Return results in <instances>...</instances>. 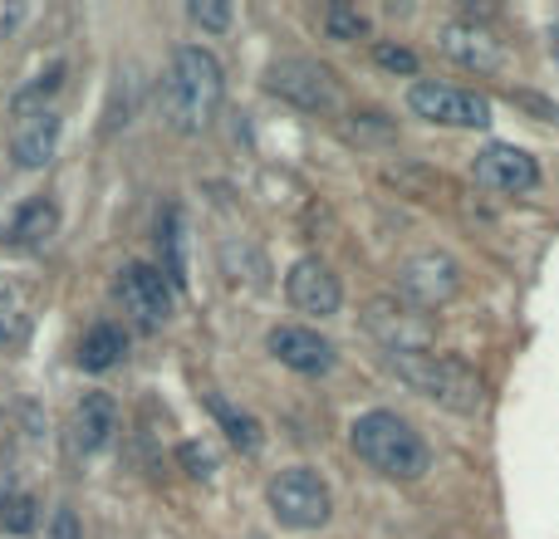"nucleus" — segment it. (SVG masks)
<instances>
[{
    "mask_svg": "<svg viewBox=\"0 0 559 539\" xmlns=\"http://www.w3.org/2000/svg\"><path fill=\"white\" fill-rule=\"evenodd\" d=\"M222 98H226V74H222V64H216L212 49H202V45L177 49L173 64H167V74H163V88H157L163 123L182 137L206 133L212 118L222 113Z\"/></svg>",
    "mask_w": 559,
    "mask_h": 539,
    "instance_id": "obj_1",
    "label": "nucleus"
},
{
    "mask_svg": "<svg viewBox=\"0 0 559 539\" xmlns=\"http://www.w3.org/2000/svg\"><path fill=\"white\" fill-rule=\"evenodd\" d=\"M348 442H354L358 462H368L378 476H388V481H423V476L432 471V452H427V442L413 432V422H403L397 412H383V407L354 417Z\"/></svg>",
    "mask_w": 559,
    "mask_h": 539,
    "instance_id": "obj_2",
    "label": "nucleus"
},
{
    "mask_svg": "<svg viewBox=\"0 0 559 539\" xmlns=\"http://www.w3.org/2000/svg\"><path fill=\"white\" fill-rule=\"evenodd\" d=\"M388 373H397V383H407L417 397L447 407L456 417H472L486 407V383L476 378V368H466L452 354H388Z\"/></svg>",
    "mask_w": 559,
    "mask_h": 539,
    "instance_id": "obj_3",
    "label": "nucleus"
},
{
    "mask_svg": "<svg viewBox=\"0 0 559 539\" xmlns=\"http://www.w3.org/2000/svg\"><path fill=\"white\" fill-rule=\"evenodd\" d=\"M265 501H271V515L289 530H319L334 515V495H329L324 476L314 466H289L280 471L271 486H265Z\"/></svg>",
    "mask_w": 559,
    "mask_h": 539,
    "instance_id": "obj_4",
    "label": "nucleus"
},
{
    "mask_svg": "<svg viewBox=\"0 0 559 539\" xmlns=\"http://www.w3.org/2000/svg\"><path fill=\"white\" fill-rule=\"evenodd\" d=\"M407 113L437 128H486L491 123V98L476 88L437 84V79H417L407 88Z\"/></svg>",
    "mask_w": 559,
    "mask_h": 539,
    "instance_id": "obj_5",
    "label": "nucleus"
},
{
    "mask_svg": "<svg viewBox=\"0 0 559 539\" xmlns=\"http://www.w3.org/2000/svg\"><path fill=\"white\" fill-rule=\"evenodd\" d=\"M265 88L305 113H334L338 108V79L319 59H275L265 69Z\"/></svg>",
    "mask_w": 559,
    "mask_h": 539,
    "instance_id": "obj_6",
    "label": "nucleus"
},
{
    "mask_svg": "<svg viewBox=\"0 0 559 539\" xmlns=\"http://www.w3.org/2000/svg\"><path fill=\"white\" fill-rule=\"evenodd\" d=\"M397 295L413 309H442L462 295V265L447 251H417L397 265Z\"/></svg>",
    "mask_w": 559,
    "mask_h": 539,
    "instance_id": "obj_7",
    "label": "nucleus"
},
{
    "mask_svg": "<svg viewBox=\"0 0 559 539\" xmlns=\"http://www.w3.org/2000/svg\"><path fill=\"white\" fill-rule=\"evenodd\" d=\"M364 328L373 338H383L388 354H427L432 348V319L413 304H397V299H373L364 309Z\"/></svg>",
    "mask_w": 559,
    "mask_h": 539,
    "instance_id": "obj_8",
    "label": "nucleus"
},
{
    "mask_svg": "<svg viewBox=\"0 0 559 539\" xmlns=\"http://www.w3.org/2000/svg\"><path fill=\"white\" fill-rule=\"evenodd\" d=\"M173 295L177 289L167 285V275L157 265L128 261L118 270V299H123L128 314H133L143 328H163L167 319H173Z\"/></svg>",
    "mask_w": 559,
    "mask_h": 539,
    "instance_id": "obj_9",
    "label": "nucleus"
},
{
    "mask_svg": "<svg viewBox=\"0 0 559 539\" xmlns=\"http://www.w3.org/2000/svg\"><path fill=\"white\" fill-rule=\"evenodd\" d=\"M472 177L486 187V192H501V196H521V192H535V187H540L535 157L521 153V147H511V143L481 147L472 163Z\"/></svg>",
    "mask_w": 559,
    "mask_h": 539,
    "instance_id": "obj_10",
    "label": "nucleus"
},
{
    "mask_svg": "<svg viewBox=\"0 0 559 539\" xmlns=\"http://www.w3.org/2000/svg\"><path fill=\"white\" fill-rule=\"evenodd\" d=\"M285 295H289V304H295L299 314H314V319L338 314V304H344V285H338V275L319 261V255H305V261L289 265Z\"/></svg>",
    "mask_w": 559,
    "mask_h": 539,
    "instance_id": "obj_11",
    "label": "nucleus"
},
{
    "mask_svg": "<svg viewBox=\"0 0 559 539\" xmlns=\"http://www.w3.org/2000/svg\"><path fill=\"white\" fill-rule=\"evenodd\" d=\"M265 348H271L289 373L319 378L334 368V344H329L319 328H305V324H275L271 334H265Z\"/></svg>",
    "mask_w": 559,
    "mask_h": 539,
    "instance_id": "obj_12",
    "label": "nucleus"
},
{
    "mask_svg": "<svg viewBox=\"0 0 559 539\" xmlns=\"http://www.w3.org/2000/svg\"><path fill=\"white\" fill-rule=\"evenodd\" d=\"M437 49H442L447 59H456L462 69H476V74H496V69L506 64L501 39H496L491 29H481L476 20H447V25L437 29Z\"/></svg>",
    "mask_w": 559,
    "mask_h": 539,
    "instance_id": "obj_13",
    "label": "nucleus"
},
{
    "mask_svg": "<svg viewBox=\"0 0 559 539\" xmlns=\"http://www.w3.org/2000/svg\"><path fill=\"white\" fill-rule=\"evenodd\" d=\"M69 432H74L79 452H104V446L114 442V432H118V403L108 393H84L79 397V407H74Z\"/></svg>",
    "mask_w": 559,
    "mask_h": 539,
    "instance_id": "obj_14",
    "label": "nucleus"
},
{
    "mask_svg": "<svg viewBox=\"0 0 559 539\" xmlns=\"http://www.w3.org/2000/svg\"><path fill=\"white\" fill-rule=\"evenodd\" d=\"M59 128H64V118L49 108V113H35V118H25L20 123V133H15V143H10V153H15V163L25 167V172H35V167H45L49 157H55V147H59Z\"/></svg>",
    "mask_w": 559,
    "mask_h": 539,
    "instance_id": "obj_15",
    "label": "nucleus"
},
{
    "mask_svg": "<svg viewBox=\"0 0 559 539\" xmlns=\"http://www.w3.org/2000/svg\"><path fill=\"white\" fill-rule=\"evenodd\" d=\"M157 255H163V275L173 289L187 285V216L177 202L163 206V216H157Z\"/></svg>",
    "mask_w": 559,
    "mask_h": 539,
    "instance_id": "obj_16",
    "label": "nucleus"
},
{
    "mask_svg": "<svg viewBox=\"0 0 559 539\" xmlns=\"http://www.w3.org/2000/svg\"><path fill=\"white\" fill-rule=\"evenodd\" d=\"M128 354V334L118 324H94L84 338H79V368H88V373H108V368H118Z\"/></svg>",
    "mask_w": 559,
    "mask_h": 539,
    "instance_id": "obj_17",
    "label": "nucleus"
},
{
    "mask_svg": "<svg viewBox=\"0 0 559 539\" xmlns=\"http://www.w3.org/2000/svg\"><path fill=\"white\" fill-rule=\"evenodd\" d=\"M55 231H59V206L39 196V202H25V206H20L15 226H10V241L25 245V251H45V245L55 241Z\"/></svg>",
    "mask_w": 559,
    "mask_h": 539,
    "instance_id": "obj_18",
    "label": "nucleus"
},
{
    "mask_svg": "<svg viewBox=\"0 0 559 539\" xmlns=\"http://www.w3.org/2000/svg\"><path fill=\"white\" fill-rule=\"evenodd\" d=\"M206 407H212V417L222 422V432H226V442L236 446V452H261V442H265V432H261V422H255L251 412H236L231 403H226L222 393H206Z\"/></svg>",
    "mask_w": 559,
    "mask_h": 539,
    "instance_id": "obj_19",
    "label": "nucleus"
},
{
    "mask_svg": "<svg viewBox=\"0 0 559 539\" xmlns=\"http://www.w3.org/2000/svg\"><path fill=\"white\" fill-rule=\"evenodd\" d=\"M59 84H64V64H49L45 74H35L25 88H20L15 98H10V113L15 118H35V113H49V98L59 94Z\"/></svg>",
    "mask_w": 559,
    "mask_h": 539,
    "instance_id": "obj_20",
    "label": "nucleus"
},
{
    "mask_svg": "<svg viewBox=\"0 0 559 539\" xmlns=\"http://www.w3.org/2000/svg\"><path fill=\"white\" fill-rule=\"evenodd\" d=\"M39 525V501L29 491L0 486V530L5 535H29Z\"/></svg>",
    "mask_w": 559,
    "mask_h": 539,
    "instance_id": "obj_21",
    "label": "nucleus"
},
{
    "mask_svg": "<svg viewBox=\"0 0 559 539\" xmlns=\"http://www.w3.org/2000/svg\"><path fill=\"white\" fill-rule=\"evenodd\" d=\"M324 29H329V39H364L368 35V20L358 15L354 5H329L324 10Z\"/></svg>",
    "mask_w": 559,
    "mask_h": 539,
    "instance_id": "obj_22",
    "label": "nucleus"
},
{
    "mask_svg": "<svg viewBox=\"0 0 559 539\" xmlns=\"http://www.w3.org/2000/svg\"><path fill=\"white\" fill-rule=\"evenodd\" d=\"M177 462L187 466V476H197V481H212L216 476V452L202 442H182L177 446Z\"/></svg>",
    "mask_w": 559,
    "mask_h": 539,
    "instance_id": "obj_23",
    "label": "nucleus"
},
{
    "mask_svg": "<svg viewBox=\"0 0 559 539\" xmlns=\"http://www.w3.org/2000/svg\"><path fill=\"white\" fill-rule=\"evenodd\" d=\"M373 59L388 69V74H417V55L403 45H388V39H378L373 45Z\"/></svg>",
    "mask_w": 559,
    "mask_h": 539,
    "instance_id": "obj_24",
    "label": "nucleus"
},
{
    "mask_svg": "<svg viewBox=\"0 0 559 539\" xmlns=\"http://www.w3.org/2000/svg\"><path fill=\"white\" fill-rule=\"evenodd\" d=\"M187 15H192L202 29H226L231 25V5H226V0H192Z\"/></svg>",
    "mask_w": 559,
    "mask_h": 539,
    "instance_id": "obj_25",
    "label": "nucleus"
},
{
    "mask_svg": "<svg viewBox=\"0 0 559 539\" xmlns=\"http://www.w3.org/2000/svg\"><path fill=\"white\" fill-rule=\"evenodd\" d=\"M25 309H20L15 295H0V344H15L20 334H25Z\"/></svg>",
    "mask_w": 559,
    "mask_h": 539,
    "instance_id": "obj_26",
    "label": "nucleus"
},
{
    "mask_svg": "<svg viewBox=\"0 0 559 539\" xmlns=\"http://www.w3.org/2000/svg\"><path fill=\"white\" fill-rule=\"evenodd\" d=\"M45 539H84V525H79V515L69 511V505H59L45 525Z\"/></svg>",
    "mask_w": 559,
    "mask_h": 539,
    "instance_id": "obj_27",
    "label": "nucleus"
}]
</instances>
